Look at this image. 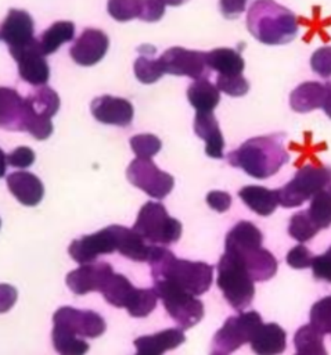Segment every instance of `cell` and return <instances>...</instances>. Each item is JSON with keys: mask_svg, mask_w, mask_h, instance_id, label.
Wrapping results in <instances>:
<instances>
[{"mask_svg": "<svg viewBox=\"0 0 331 355\" xmlns=\"http://www.w3.org/2000/svg\"><path fill=\"white\" fill-rule=\"evenodd\" d=\"M262 324V318L256 311L240 312L237 316L227 318L224 324L213 336V352L227 355L238 349L242 344L251 343Z\"/></svg>", "mask_w": 331, "mask_h": 355, "instance_id": "ba28073f", "label": "cell"}, {"mask_svg": "<svg viewBox=\"0 0 331 355\" xmlns=\"http://www.w3.org/2000/svg\"><path fill=\"white\" fill-rule=\"evenodd\" d=\"M10 54L18 64V73L19 76L33 85H46L50 76V69L47 61L40 50L39 40L33 39L24 47L17 50H10Z\"/></svg>", "mask_w": 331, "mask_h": 355, "instance_id": "4fadbf2b", "label": "cell"}, {"mask_svg": "<svg viewBox=\"0 0 331 355\" xmlns=\"http://www.w3.org/2000/svg\"><path fill=\"white\" fill-rule=\"evenodd\" d=\"M93 116L107 125L127 126L133 119V105L126 98L101 96L91 101L90 105Z\"/></svg>", "mask_w": 331, "mask_h": 355, "instance_id": "e0dca14e", "label": "cell"}, {"mask_svg": "<svg viewBox=\"0 0 331 355\" xmlns=\"http://www.w3.org/2000/svg\"><path fill=\"white\" fill-rule=\"evenodd\" d=\"M247 26L265 44H284L298 33L296 17L274 0H256L248 11Z\"/></svg>", "mask_w": 331, "mask_h": 355, "instance_id": "3957f363", "label": "cell"}, {"mask_svg": "<svg viewBox=\"0 0 331 355\" xmlns=\"http://www.w3.org/2000/svg\"><path fill=\"white\" fill-rule=\"evenodd\" d=\"M116 251L115 234L112 225L107 226L93 234L82 236L71 243L68 252L73 261L80 265L91 263L98 255L112 254Z\"/></svg>", "mask_w": 331, "mask_h": 355, "instance_id": "7c38bea8", "label": "cell"}, {"mask_svg": "<svg viewBox=\"0 0 331 355\" xmlns=\"http://www.w3.org/2000/svg\"><path fill=\"white\" fill-rule=\"evenodd\" d=\"M310 324L323 336L331 333V295L319 300L312 306Z\"/></svg>", "mask_w": 331, "mask_h": 355, "instance_id": "74e56055", "label": "cell"}, {"mask_svg": "<svg viewBox=\"0 0 331 355\" xmlns=\"http://www.w3.org/2000/svg\"><path fill=\"white\" fill-rule=\"evenodd\" d=\"M238 196L248 208L262 216L273 214L278 205L276 190H269L262 186H245L240 190Z\"/></svg>", "mask_w": 331, "mask_h": 355, "instance_id": "4316f807", "label": "cell"}, {"mask_svg": "<svg viewBox=\"0 0 331 355\" xmlns=\"http://www.w3.org/2000/svg\"><path fill=\"white\" fill-rule=\"evenodd\" d=\"M216 87L231 97H238L248 92L249 83L242 75H217Z\"/></svg>", "mask_w": 331, "mask_h": 355, "instance_id": "60d3db41", "label": "cell"}, {"mask_svg": "<svg viewBox=\"0 0 331 355\" xmlns=\"http://www.w3.org/2000/svg\"><path fill=\"white\" fill-rule=\"evenodd\" d=\"M112 273V266L107 262L84 263L78 269L71 270L66 275L65 282L75 294L83 295L90 291H101Z\"/></svg>", "mask_w": 331, "mask_h": 355, "instance_id": "5bb4252c", "label": "cell"}, {"mask_svg": "<svg viewBox=\"0 0 331 355\" xmlns=\"http://www.w3.org/2000/svg\"><path fill=\"white\" fill-rule=\"evenodd\" d=\"M53 345L60 355H84L89 351V344L78 336L65 330L53 327Z\"/></svg>", "mask_w": 331, "mask_h": 355, "instance_id": "836d02e7", "label": "cell"}, {"mask_svg": "<svg viewBox=\"0 0 331 355\" xmlns=\"http://www.w3.org/2000/svg\"><path fill=\"white\" fill-rule=\"evenodd\" d=\"M136 355H147V354H140V352H137Z\"/></svg>", "mask_w": 331, "mask_h": 355, "instance_id": "9f6ffc18", "label": "cell"}, {"mask_svg": "<svg viewBox=\"0 0 331 355\" xmlns=\"http://www.w3.org/2000/svg\"><path fill=\"white\" fill-rule=\"evenodd\" d=\"M165 0H138L137 18L147 22H155L165 14Z\"/></svg>", "mask_w": 331, "mask_h": 355, "instance_id": "b9f144b4", "label": "cell"}, {"mask_svg": "<svg viewBox=\"0 0 331 355\" xmlns=\"http://www.w3.org/2000/svg\"><path fill=\"white\" fill-rule=\"evenodd\" d=\"M324 86H325V97L321 108L331 118V82H327Z\"/></svg>", "mask_w": 331, "mask_h": 355, "instance_id": "816d5d0a", "label": "cell"}, {"mask_svg": "<svg viewBox=\"0 0 331 355\" xmlns=\"http://www.w3.org/2000/svg\"><path fill=\"white\" fill-rule=\"evenodd\" d=\"M108 36L98 29L89 28L76 39L71 47V57L79 65H94L97 64L108 50Z\"/></svg>", "mask_w": 331, "mask_h": 355, "instance_id": "9a60e30c", "label": "cell"}, {"mask_svg": "<svg viewBox=\"0 0 331 355\" xmlns=\"http://www.w3.org/2000/svg\"><path fill=\"white\" fill-rule=\"evenodd\" d=\"M288 159L289 155L283 146L280 135L249 139L229 154V162L233 166L244 169L256 179H266L274 175Z\"/></svg>", "mask_w": 331, "mask_h": 355, "instance_id": "7a4b0ae2", "label": "cell"}, {"mask_svg": "<svg viewBox=\"0 0 331 355\" xmlns=\"http://www.w3.org/2000/svg\"><path fill=\"white\" fill-rule=\"evenodd\" d=\"M217 287L226 301L238 312L251 305L255 295L253 280L244 263L233 254L224 252L217 263Z\"/></svg>", "mask_w": 331, "mask_h": 355, "instance_id": "277c9868", "label": "cell"}, {"mask_svg": "<svg viewBox=\"0 0 331 355\" xmlns=\"http://www.w3.org/2000/svg\"><path fill=\"white\" fill-rule=\"evenodd\" d=\"M107 8L114 19L130 21L138 15V0H108Z\"/></svg>", "mask_w": 331, "mask_h": 355, "instance_id": "ab89813d", "label": "cell"}, {"mask_svg": "<svg viewBox=\"0 0 331 355\" xmlns=\"http://www.w3.org/2000/svg\"><path fill=\"white\" fill-rule=\"evenodd\" d=\"M0 128L25 130L24 98L10 87H0Z\"/></svg>", "mask_w": 331, "mask_h": 355, "instance_id": "ffe728a7", "label": "cell"}, {"mask_svg": "<svg viewBox=\"0 0 331 355\" xmlns=\"http://www.w3.org/2000/svg\"><path fill=\"white\" fill-rule=\"evenodd\" d=\"M320 229L316 226L313 219L310 218L307 209L299 211L294 214L289 219L288 233L292 239H295L299 243H305L314 237Z\"/></svg>", "mask_w": 331, "mask_h": 355, "instance_id": "d590c367", "label": "cell"}, {"mask_svg": "<svg viewBox=\"0 0 331 355\" xmlns=\"http://www.w3.org/2000/svg\"><path fill=\"white\" fill-rule=\"evenodd\" d=\"M307 212L319 229L331 226V187L320 190L310 198Z\"/></svg>", "mask_w": 331, "mask_h": 355, "instance_id": "d6a6232c", "label": "cell"}, {"mask_svg": "<svg viewBox=\"0 0 331 355\" xmlns=\"http://www.w3.org/2000/svg\"><path fill=\"white\" fill-rule=\"evenodd\" d=\"M206 202L208 205L217 211V212H224L230 208L231 205V197L229 193L226 191H220V190H212L208 193L206 196Z\"/></svg>", "mask_w": 331, "mask_h": 355, "instance_id": "7dc6e473", "label": "cell"}, {"mask_svg": "<svg viewBox=\"0 0 331 355\" xmlns=\"http://www.w3.org/2000/svg\"><path fill=\"white\" fill-rule=\"evenodd\" d=\"M7 186L11 194L26 207L37 205L44 194L42 180L30 172H12L7 176Z\"/></svg>", "mask_w": 331, "mask_h": 355, "instance_id": "ac0fdd59", "label": "cell"}, {"mask_svg": "<svg viewBox=\"0 0 331 355\" xmlns=\"http://www.w3.org/2000/svg\"><path fill=\"white\" fill-rule=\"evenodd\" d=\"M287 334L277 323L262 324L251 340L252 351L256 355H278L284 352Z\"/></svg>", "mask_w": 331, "mask_h": 355, "instance_id": "d4e9b609", "label": "cell"}, {"mask_svg": "<svg viewBox=\"0 0 331 355\" xmlns=\"http://www.w3.org/2000/svg\"><path fill=\"white\" fill-rule=\"evenodd\" d=\"M187 97L197 112H212L220 101L219 89L205 78L197 79L188 86Z\"/></svg>", "mask_w": 331, "mask_h": 355, "instance_id": "83f0119b", "label": "cell"}, {"mask_svg": "<svg viewBox=\"0 0 331 355\" xmlns=\"http://www.w3.org/2000/svg\"><path fill=\"white\" fill-rule=\"evenodd\" d=\"M186 1H188V0H165V3L169 4V6H180V4L186 3Z\"/></svg>", "mask_w": 331, "mask_h": 355, "instance_id": "db71d44e", "label": "cell"}, {"mask_svg": "<svg viewBox=\"0 0 331 355\" xmlns=\"http://www.w3.org/2000/svg\"><path fill=\"white\" fill-rule=\"evenodd\" d=\"M262 232L248 220H241L226 236V252L240 254L262 247Z\"/></svg>", "mask_w": 331, "mask_h": 355, "instance_id": "cb8c5ba5", "label": "cell"}, {"mask_svg": "<svg viewBox=\"0 0 331 355\" xmlns=\"http://www.w3.org/2000/svg\"><path fill=\"white\" fill-rule=\"evenodd\" d=\"M17 301V290L7 284L1 283L0 284V313H4L11 309V306Z\"/></svg>", "mask_w": 331, "mask_h": 355, "instance_id": "c3c4849f", "label": "cell"}, {"mask_svg": "<svg viewBox=\"0 0 331 355\" xmlns=\"http://www.w3.org/2000/svg\"><path fill=\"white\" fill-rule=\"evenodd\" d=\"M312 69L323 78L331 76V47H320L310 58Z\"/></svg>", "mask_w": 331, "mask_h": 355, "instance_id": "7bdbcfd3", "label": "cell"}, {"mask_svg": "<svg viewBox=\"0 0 331 355\" xmlns=\"http://www.w3.org/2000/svg\"><path fill=\"white\" fill-rule=\"evenodd\" d=\"M112 229L116 251L119 254L136 262H145L148 259L151 244H148L141 236H138L133 229H127L120 225H112Z\"/></svg>", "mask_w": 331, "mask_h": 355, "instance_id": "7402d4cb", "label": "cell"}, {"mask_svg": "<svg viewBox=\"0 0 331 355\" xmlns=\"http://www.w3.org/2000/svg\"><path fill=\"white\" fill-rule=\"evenodd\" d=\"M134 290L136 287H133V284L127 280V277L114 272L108 277V280L105 282L100 293L104 295L108 304L116 308H125L130 297L133 295Z\"/></svg>", "mask_w": 331, "mask_h": 355, "instance_id": "1f68e13d", "label": "cell"}, {"mask_svg": "<svg viewBox=\"0 0 331 355\" xmlns=\"http://www.w3.org/2000/svg\"><path fill=\"white\" fill-rule=\"evenodd\" d=\"M313 254L303 244H298L287 254V263L295 269L309 268L313 262Z\"/></svg>", "mask_w": 331, "mask_h": 355, "instance_id": "ee69618b", "label": "cell"}, {"mask_svg": "<svg viewBox=\"0 0 331 355\" xmlns=\"http://www.w3.org/2000/svg\"><path fill=\"white\" fill-rule=\"evenodd\" d=\"M310 266L317 280L331 283V247L324 254L314 257Z\"/></svg>", "mask_w": 331, "mask_h": 355, "instance_id": "f6af8a7d", "label": "cell"}, {"mask_svg": "<svg viewBox=\"0 0 331 355\" xmlns=\"http://www.w3.org/2000/svg\"><path fill=\"white\" fill-rule=\"evenodd\" d=\"M327 187H331V168L305 165L285 186L276 190V196L280 205L294 208Z\"/></svg>", "mask_w": 331, "mask_h": 355, "instance_id": "8992f818", "label": "cell"}, {"mask_svg": "<svg viewBox=\"0 0 331 355\" xmlns=\"http://www.w3.org/2000/svg\"><path fill=\"white\" fill-rule=\"evenodd\" d=\"M0 39L8 44L10 50H17L30 43L35 39L32 17L25 10L11 8L0 25Z\"/></svg>", "mask_w": 331, "mask_h": 355, "instance_id": "2e32d148", "label": "cell"}, {"mask_svg": "<svg viewBox=\"0 0 331 355\" xmlns=\"http://www.w3.org/2000/svg\"><path fill=\"white\" fill-rule=\"evenodd\" d=\"M165 73L188 76L193 79H208L209 67L206 64V53L198 50H187L183 47H170L159 58Z\"/></svg>", "mask_w": 331, "mask_h": 355, "instance_id": "30bf717a", "label": "cell"}, {"mask_svg": "<svg viewBox=\"0 0 331 355\" xmlns=\"http://www.w3.org/2000/svg\"><path fill=\"white\" fill-rule=\"evenodd\" d=\"M206 64L209 69L217 72V75H241L244 71V60L241 54L233 49H215L206 53Z\"/></svg>", "mask_w": 331, "mask_h": 355, "instance_id": "f546056e", "label": "cell"}, {"mask_svg": "<svg viewBox=\"0 0 331 355\" xmlns=\"http://www.w3.org/2000/svg\"><path fill=\"white\" fill-rule=\"evenodd\" d=\"M325 97V86L319 82H305L292 90L291 108L296 112H309L321 108Z\"/></svg>", "mask_w": 331, "mask_h": 355, "instance_id": "484cf974", "label": "cell"}, {"mask_svg": "<svg viewBox=\"0 0 331 355\" xmlns=\"http://www.w3.org/2000/svg\"><path fill=\"white\" fill-rule=\"evenodd\" d=\"M156 301L158 295L154 288H136L125 308L130 316L144 318L155 309Z\"/></svg>", "mask_w": 331, "mask_h": 355, "instance_id": "e575fe53", "label": "cell"}, {"mask_svg": "<svg viewBox=\"0 0 331 355\" xmlns=\"http://www.w3.org/2000/svg\"><path fill=\"white\" fill-rule=\"evenodd\" d=\"M163 73L165 72L158 58H152L151 55L144 54L134 61V75L141 83H154Z\"/></svg>", "mask_w": 331, "mask_h": 355, "instance_id": "8d00e7d4", "label": "cell"}, {"mask_svg": "<svg viewBox=\"0 0 331 355\" xmlns=\"http://www.w3.org/2000/svg\"><path fill=\"white\" fill-rule=\"evenodd\" d=\"M25 101V108L26 111L37 118L43 119H51L60 108V98L58 94L47 86L40 87L35 93L29 94Z\"/></svg>", "mask_w": 331, "mask_h": 355, "instance_id": "f1b7e54d", "label": "cell"}, {"mask_svg": "<svg viewBox=\"0 0 331 355\" xmlns=\"http://www.w3.org/2000/svg\"><path fill=\"white\" fill-rule=\"evenodd\" d=\"M133 230L151 245H168L180 239L181 223L169 216L166 208L161 202L148 201L140 208Z\"/></svg>", "mask_w": 331, "mask_h": 355, "instance_id": "5b68a950", "label": "cell"}, {"mask_svg": "<svg viewBox=\"0 0 331 355\" xmlns=\"http://www.w3.org/2000/svg\"><path fill=\"white\" fill-rule=\"evenodd\" d=\"M147 262L154 282L166 280L191 295L206 293L213 280V268L205 262L177 259L162 245H151Z\"/></svg>", "mask_w": 331, "mask_h": 355, "instance_id": "6da1fadb", "label": "cell"}, {"mask_svg": "<svg viewBox=\"0 0 331 355\" xmlns=\"http://www.w3.org/2000/svg\"><path fill=\"white\" fill-rule=\"evenodd\" d=\"M75 36V25L71 21H58L47 28L39 37V46L43 55H48L58 50V47L66 42H71Z\"/></svg>", "mask_w": 331, "mask_h": 355, "instance_id": "4dcf8cb0", "label": "cell"}, {"mask_svg": "<svg viewBox=\"0 0 331 355\" xmlns=\"http://www.w3.org/2000/svg\"><path fill=\"white\" fill-rule=\"evenodd\" d=\"M54 327L75 336L96 338L105 331L104 319L93 311H80L72 306H61L53 315Z\"/></svg>", "mask_w": 331, "mask_h": 355, "instance_id": "8fae6325", "label": "cell"}, {"mask_svg": "<svg viewBox=\"0 0 331 355\" xmlns=\"http://www.w3.org/2000/svg\"><path fill=\"white\" fill-rule=\"evenodd\" d=\"M154 290L158 298H161L169 316L183 330L193 327L202 319L204 305L194 295L183 291L166 280L154 282Z\"/></svg>", "mask_w": 331, "mask_h": 355, "instance_id": "52a82bcc", "label": "cell"}, {"mask_svg": "<svg viewBox=\"0 0 331 355\" xmlns=\"http://www.w3.org/2000/svg\"><path fill=\"white\" fill-rule=\"evenodd\" d=\"M6 166H7V155H6L4 151L0 148V178L4 176V173H6Z\"/></svg>", "mask_w": 331, "mask_h": 355, "instance_id": "f5cc1de1", "label": "cell"}, {"mask_svg": "<svg viewBox=\"0 0 331 355\" xmlns=\"http://www.w3.org/2000/svg\"><path fill=\"white\" fill-rule=\"evenodd\" d=\"M126 176L133 186L158 200L166 197L175 184V179L161 171L151 159H133L127 166Z\"/></svg>", "mask_w": 331, "mask_h": 355, "instance_id": "9c48e42d", "label": "cell"}, {"mask_svg": "<svg viewBox=\"0 0 331 355\" xmlns=\"http://www.w3.org/2000/svg\"><path fill=\"white\" fill-rule=\"evenodd\" d=\"M295 355H328L325 348H324V341L323 343H314L310 345H303L296 348Z\"/></svg>", "mask_w": 331, "mask_h": 355, "instance_id": "f907efd6", "label": "cell"}, {"mask_svg": "<svg viewBox=\"0 0 331 355\" xmlns=\"http://www.w3.org/2000/svg\"><path fill=\"white\" fill-rule=\"evenodd\" d=\"M212 355H223V354H217V352H212Z\"/></svg>", "mask_w": 331, "mask_h": 355, "instance_id": "11a10c76", "label": "cell"}, {"mask_svg": "<svg viewBox=\"0 0 331 355\" xmlns=\"http://www.w3.org/2000/svg\"><path fill=\"white\" fill-rule=\"evenodd\" d=\"M186 341L181 329H166L152 336H141L134 340L137 352L147 355H162L165 351L175 349Z\"/></svg>", "mask_w": 331, "mask_h": 355, "instance_id": "603a6c76", "label": "cell"}, {"mask_svg": "<svg viewBox=\"0 0 331 355\" xmlns=\"http://www.w3.org/2000/svg\"><path fill=\"white\" fill-rule=\"evenodd\" d=\"M247 0H220V10L226 18H235L245 10Z\"/></svg>", "mask_w": 331, "mask_h": 355, "instance_id": "681fc988", "label": "cell"}, {"mask_svg": "<svg viewBox=\"0 0 331 355\" xmlns=\"http://www.w3.org/2000/svg\"><path fill=\"white\" fill-rule=\"evenodd\" d=\"M233 255H235L244 263L247 272L249 273L253 282L269 280L277 272V259L270 251H267L263 247Z\"/></svg>", "mask_w": 331, "mask_h": 355, "instance_id": "d6986e66", "label": "cell"}, {"mask_svg": "<svg viewBox=\"0 0 331 355\" xmlns=\"http://www.w3.org/2000/svg\"><path fill=\"white\" fill-rule=\"evenodd\" d=\"M194 130L205 141V153L212 158H223L224 140L219 123L212 112H197Z\"/></svg>", "mask_w": 331, "mask_h": 355, "instance_id": "44dd1931", "label": "cell"}, {"mask_svg": "<svg viewBox=\"0 0 331 355\" xmlns=\"http://www.w3.org/2000/svg\"><path fill=\"white\" fill-rule=\"evenodd\" d=\"M161 140L151 133L136 135L130 139V147L137 158L151 159L161 150Z\"/></svg>", "mask_w": 331, "mask_h": 355, "instance_id": "f35d334b", "label": "cell"}, {"mask_svg": "<svg viewBox=\"0 0 331 355\" xmlns=\"http://www.w3.org/2000/svg\"><path fill=\"white\" fill-rule=\"evenodd\" d=\"M33 161H35V153L32 148L26 146L17 147L7 155V164L14 168H21V169L28 168L33 164Z\"/></svg>", "mask_w": 331, "mask_h": 355, "instance_id": "bcb514c9", "label": "cell"}]
</instances>
